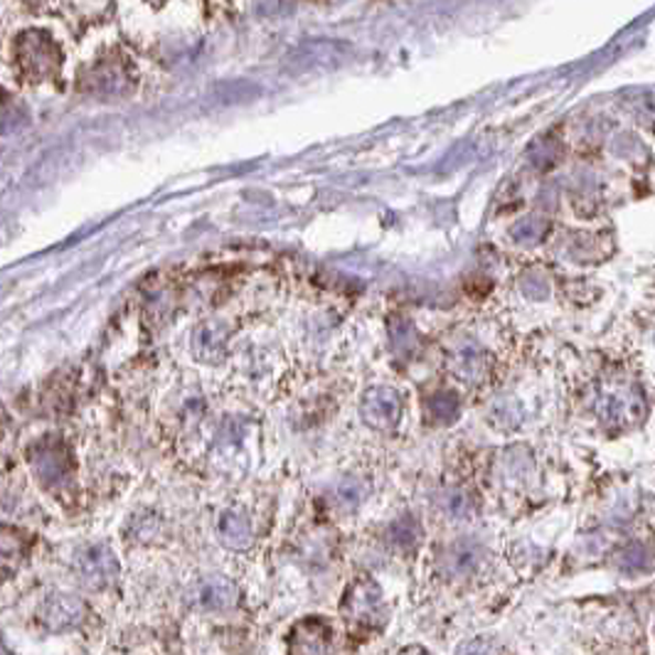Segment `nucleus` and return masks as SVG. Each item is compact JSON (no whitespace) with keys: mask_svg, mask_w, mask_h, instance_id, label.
<instances>
[{"mask_svg":"<svg viewBox=\"0 0 655 655\" xmlns=\"http://www.w3.org/2000/svg\"><path fill=\"white\" fill-rule=\"evenodd\" d=\"M543 229H545L543 222L527 219V222H523V225L513 232V235H515V239H520V241H535V239H540Z\"/></svg>","mask_w":655,"mask_h":655,"instance_id":"nucleus-14","label":"nucleus"},{"mask_svg":"<svg viewBox=\"0 0 655 655\" xmlns=\"http://www.w3.org/2000/svg\"><path fill=\"white\" fill-rule=\"evenodd\" d=\"M345 611L357 623L375 621L379 614V591L373 582H357L345 601Z\"/></svg>","mask_w":655,"mask_h":655,"instance_id":"nucleus-7","label":"nucleus"},{"mask_svg":"<svg viewBox=\"0 0 655 655\" xmlns=\"http://www.w3.org/2000/svg\"><path fill=\"white\" fill-rule=\"evenodd\" d=\"M30 543L15 527L0 525V579L15 575L23 567Z\"/></svg>","mask_w":655,"mask_h":655,"instance_id":"nucleus-6","label":"nucleus"},{"mask_svg":"<svg viewBox=\"0 0 655 655\" xmlns=\"http://www.w3.org/2000/svg\"><path fill=\"white\" fill-rule=\"evenodd\" d=\"M84 606L74 597L55 594L50 597L40 609V621L52 631H67L82 623Z\"/></svg>","mask_w":655,"mask_h":655,"instance_id":"nucleus-5","label":"nucleus"},{"mask_svg":"<svg viewBox=\"0 0 655 655\" xmlns=\"http://www.w3.org/2000/svg\"><path fill=\"white\" fill-rule=\"evenodd\" d=\"M389 540L399 547H409L419 540V525L415 520H397L393 527H389Z\"/></svg>","mask_w":655,"mask_h":655,"instance_id":"nucleus-13","label":"nucleus"},{"mask_svg":"<svg viewBox=\"0 0 655 655\" xmlns=\"http://www.w3.org/2000/svg\"><path fill=\"white\" fill-rule=\"evenodd\" d=\"M193 347H195V355L200 357V361L215 365V363L222 361V357H225L227 331L219 323L200 325L197 333H195Z\"/></svg>","mask_w":655,"mask_h":655,"instance_id":"nucleus-8","label":"nucleus"},{"mask_svg":"<svg viewBox=\"0 0 655 655\" xmlns=\"http://www.w3.org/2000/svg\"><path fill=\"white\" fill-rule=\"evenodd\" d=\"M219 535H222V543L232 549L247 547L251 540L247 517H241L237 513H225L219 520Z\"/></svg>","mask_w":655,"mask_h":655,"instance_id":"nucleus-9","label":"nucleus"},{"mask_svg":"<svg viewBox=\"0 0 655 655\" xmlns=\"http://www.w3.org/2000/svg\"><path fill=\"white\" fill-rule=\"evenodd\" d=\"M237 591L225 579H215V582H207L200 591V601H203V606L210 609H222V606H229L232 601H235Z\"/></svg>","mask_w":655,"mask_h":655,"instance_id":"nucleus-11","label":"nucleus"},{"mask_svg":"<svg viewBox=\"0 0 655 655\" xmlns=\"http://www.w3.org/2000/svg\"><path fill=\"white\" fill-rule=\"evenodd\" d=\"M341 498L347 501V503H357L363 501V488L353 481H347L345 485H341Z\"/></svg>","mask_w":655,"mask_h":655,"instance_id":"nucleus-15","label":"nucleus"},{"mask_svg":"<svg viewBox=\"0 0 655 655\" xmlns=\"http://www.w3.org/2000/svg\"><path fill=\"white\" fill-rule=\"evenodd\" d=\"M429 407H431V415L441 421H451L457 419L459 415V397L449 393V389H443V393L434 395L429 399Z\"/></svg>","mask_w":655,"mask_h":655,"instance_id":"nucleus-12","label":"nucleus"},{"mask_svg":"<svg viewBox=\"0 0 655 655\" xmlns=\"http://www.w3.org/2000/svg\"><path fill=\"white\" fill-rule=\"evenodd\" d=\"M77 569L84 582L92 587H107L119 575V565H116L111 549L104 545H92L84 549L77 559Z\"/></svg>","mask_w":655,"mask_h":655,"instance_id":"nucleus-4","label":"nucleus"},{"mask_svg":"<svg viewBox=\"0 0 655 655\" xmlns=\"http://www.w3.org/2000/svg\"><path fill=\"white\" fill-rule=\"evenodd\" d=\"M89 89L97 94H119L126 87V74L116 65H104L89 74Z\"/></svg>","mask_w":655,"mask_h":655,"instance_id":"nucleus-10","label":"nucleus"},{"mask_svg":"<svg viewBox=\"0 0 655 655\" xmlns=\"http://www.w3.org/2000/svg\"><path fill=\"white\" fill-rule=\"evenodd\" d=\"M361 415L367 427L393 429L401 419V395L393 387L367 389L361 405Z\"/></svg>","mask_w":655,"mask_h":655,"instance_id":"nucleus-3","label":"nucleus"},{"mask_svg":"<svg viewBox=\"0 0 655 655\" xmlns=\"http://www.w3.org/2000/svg\"><path fill=\"white\" fill-rule=\"evenodd\" d=\"M15 57L20 72L35 82L52 77L62 65L60 47L47 33H40V30H28V33L15 40Z\"/></svg>","mask_w":655,"mask_h":655,"instance_id":"nucleus-1","label":"nucleus"},{"mask_svg":"<svg viewBox=\"0 0 655 655\" xmlns=\"http://www.w3.org/2000/svg\"><path fill=\"white\" fill-rule=\"evenodd\" d=\"M30 466H33V473L45 488L62 485L72 471L69 453L57 439H45L35 443L33 451H30Z\"/></svg>","mask_w":655,"mask_h":655,"instance_id":"nucleus-2","label":"nucleus"}]
</instances>
